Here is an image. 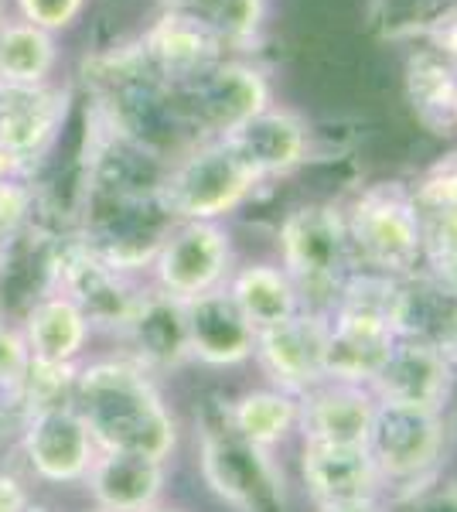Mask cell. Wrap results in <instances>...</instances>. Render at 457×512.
<instances>
[{"label":"cell","instance_id":"cell-1","mask_svg":"<svg viewBox=\"0 0 457 512\" xmlns=\"http://www.w3.org/2000/svg\"><path fill=\"white\" fill-rule=\"evenodd\" d=\"M72 407L89 427L99 451H130L164 461L178 431L147 369L134 359H106L79 369Z\"/></svg>","mask_w":457,"mask_h":512},{"label":"cell","instance_id":"cell-2","mask_svg":"<svg viewBox=\"0 0 457 512\" xmlns=\"http://www.w3.org/2000/svg\"><path fill=\"white\" fill-rule=\"evenodd\" d=\"M178 219L164 205L161 188H113L86 185L76 239L110 267L134 274L154 263L161 243Z\"/></svg>","mask_w":457,"mask_h":512},{"label":"cell","instance_id":"cell-3","mask_svg":"<svg viewBox=\"0 0 457 512\" xmlns=\"http://www.w3.org/2000/svg\"><path fill=\"white\" fill-rule=\"evenodd\" d=\"M280 267L297 287L301 311L328 318L359 270L345 212L328 202H311L290 212L280 222Z\"/></svg>","mask_w":457,"mask_h":512},{"label":"cell","instance_id":"cell-4","mask_svg":"<svg viewBox=\"0 0 457 512\" xmlns=\"http://www.w3.org/2000/svg\"><path fill=\"white\" fill-rule=\"evenodd\" d=\"M342 212L359 270L396 280L427 267L420 216L406 181H372Z\"/></svg>","mask_w":457,"mask_h":512},{"label":"cell","instance_id":"cell-5","mask_svg":"<svg viewBox=\"0 0 457 512\" xmlns=\"http://www.w3.org/2000/svg\"><path fill=\"white\" fill-rule=\"evenodd\" d=\"M389 294H393V277H379L369 270L352 274L335 311L328 315V352H324L328 379L355 386H369L376 379L396 345Z\"/></svg>","mask_w":457,"mask_h":512},{"label":"cell","instance_id":"cell-6","mask_svg":"<svg viewBox=\"0 0 457 512\" xmlns=\"http://www.w3.org/2000/svg\"><path fill=\"white\" fill-rule=\"evenodd\" d=\"M174 117L185 130L188 144L226 140L232 130L263 113L270 103V82L256 65L243 59H222L195 79L168 86Z\"/></svg>","mask_w":457,"mask_h":512},{"label":"cell","instance_id":"cell-7","mask_svg":"<svg viewBox=\"0 0 457 512\" xmlns=\"http://www.w3.org/2000/svg\"><path fill=\"white\" fill-rule=\"evenodd\" d=\"M202 475L236 512H284V475L270 451L232 427L226 407L202 410Z\"/></svg>","mask_w":457,"mask_h":512},{"label":"cell","instance_id":"cell-8","mask_svg":"<svg viewBox=\"0 0 457 512\" xmlns=\"http://www.w3.org/2000/svg\"><path fill=\"white\" fill-rule=\"evenodd\" d=\"M256 175L222 140H209L168 164L161 195L178 222H215L256 192Z\"/></svg>","mask_w":457,"mask_h":512},{"label":"cell","instance_id":"cell-9","mask_svg":"<svg viewBox=\"0 0 457 512\" xmlns=\"http://www.w3.org/2000/svg\"><path fill=\"white\" fill-rule=\"evenodd\" d=\"M447 451L444 410L410 407V403H379L369 434V454L376 461L382 485L396 492L427 485Z\"/></svg>","mask_w":457,"mask_h":512},{"label":"cell","instance_id":"cell-10","mask_svg":"<svg viewBox=\"0 0 457 512\" xmlns=\"http://www.w3.org/2000/svg\"><path fill=\"white\" fill-rule=\"evenodd\" d=\"M72 93L62 86H7L0 82V147L28 178L69 127Z\"/></svg>","mask_w":457,"mask_h":512},{"label":"cell","instance_id":"cell-11","mask_svg":"<svg viewBox=\"0 0 457 512\" xmlns=\"http://www.w3.org/2000/svg\"><path fill=\"white\" fill-rule=\"evenodd\" d=\"M232 246L215 222H178L154 256V277L164 294L191 301L219 291L229 274Z\"/></svg>","mask_w":457,"mask_h":512},{"label":"cell","instance_id":"cell-12","mask_svg":"<svg viewBox=\"0 0 457 512\" xmlns=\"http://www.w3.org/2000/svg\"><path fill=\"white\" fill-rule=\"evenodd\" d=\"M389 321L396 342L423 345L457 362V287L437 270L420 267L417 274L393 280Z\"/></svg>","mask_w":457,"mask_h":512},{"label":"cell","instance_id":"cell-13","mask_svg":"<svg viewBox=\"0 0 457 512\" xmlns=\"http://www.w3.org/2000/svg\"><path fill=\"white\" fill-rule=\"evenodd\" d=\"M69 239L72 236L52 233L38 222L7 239L0 256V321L4 325L24 321L35 304L58 294V270H62V250Z\"/></svg>","mask_w":457,"mask_h":512},{"label":"cell","instance_id":"cell-14","mask_svg":"<svg viewBox=\"0 0 457 512\" xmlns=\"http://www.w3.org/2000/svg\"><path fill=\"white\" fill-rule=\"evenodd\" d=\"M58 294H65L86 315L89 328L123 332L134 315L144 287H134L130 274L110 267L79 243L76 236L62 250V270H58Z\"/></svg>","mask_w":457,"mask_h":512},{"label":"cell","instance_id":"cell-15","mask_svg":"<svg viewBox=\"0 0 457 512\" xmlns=\"http://www.w3.org/2000/svg\"><path fill=\"white\" fill-rule=\"evenodd\" d=\"M137 48L144 62L161 76L168 86L195 79L198 72L212 69L226 59V41L209 21H202L188 7H164L137 38Z\"/></svg>","mask_w":457,"mask_h":512},{"label":"cell","instance_id":"cell-16","mask_svg":"<svg viewBox=\"0 0 457 512\" xmlns=\"http://www.w3.org/2000/svg\"><path fill=\"white\" fill-rule=\"evenodd\" d=\"M324 352H328V318L307 315V311L256 332L253 349L263 373L290 396H304L328 379Z\"/></svg>","mask_w":457,"mask_h":512},{"label":"cell","instance_id":"cell-17","mask_svg":"<svg viewBox=\"0 0 457 512\" xmlns=\"http://www.w3.org/2000/svg\"><path fill=\"white\" fill-rule=\"evenodd\" d=\"M24 458L45 482H79L96 461V441L72 403L38 410L21 427Z\"/></svg>","mask_w":457,"mask_h":512},{"label":"cell","instance_id":"cell-18","mask_svg":"<svg viewBox=\"0 0 457 512\" xmlns=\"http://www.w3.org/2000/svg\"><path fill=\"white\" fill-rule=\"evenodd\" d=\"M301 475L311 499L324 509L376 502L382 475L369 454V444H314L304 441Z\"/></svg>","mask_w":457,"mask_h":512},{"label":"cell","instance_id":"cell-19","mask_svg":"<svg viewBox=\"0 0 457 512\" xmlns=\"http://www.w3.org/2000/svg\"><path fill=\"white\" fill-rule=\"evenodd\" d=\"M376 393L369 386L324 379L297 403V424L304 441L314 444H369L376 420Z\"/></svg>","mask_w":457,"mask_h":512},{"label":"cell","instance_id":"cell-20","mask_svg":"<svg viewBox=\"0 0 457 512\" xmlns=\"http://www.w3.org/2000/svg\"><path fill=\"white\" fill-rule=\"evenodd\" d=\"M222 144L263 185L267 178H280L290 175L294 168H301L307 158V127L297 113L280 110V106H267L253 120H246L243 127L232 130Z\"/></svg>","mask_w":457,"mask_h":512},{"label":"cell","instance_id":"cell-21","mask_svg":"<svg viewBox=\"0 0 457 512\" xmlns=\"http://www.w3.org/2000/svg\"><path fill=\"white\" fill-rule=\"evenodd\" d=\"M369 390L376 393L379 403L444 410L454 390V359L413 342H396Z\"/></svg>","mask_w":457,"mask_h":512},{"label":"cell","instance_id":"cell-22","mask_svg":"<svg viewBox=\"0 0 457 512\" xmlns=\"http://www.w3.org/2000/svg\"><path fill=\"white\" fill-rule=\"evenodd\" d=\"M185 325L191 355L209 366H239L256 349V328L222 287L185 301Z\"/></svg>","mask_w":457,"mask_h":512},{"label":"cell","instance_id":"cell-23","mask_svg":"<svg viewBox=\"0 0 457 512\" xmlns=\"http://www.w3.org/2000/svg\"><path fill=\"white\" fill-rule=\"evenodd\" d=\"M127 338L134 362L140 369H174L188 359V325H185V301L164 294L161 287L144 291L130 315L127 328L120 332Z\"/></svg>","mask_w":457,"mask_h":512},{"label":"cell","instance_id":"cell-24","mask_svg":"<svg viewBox=\"0 0 457 512\" xmlns=\"http://www.w3.org/2000/svg\"><path fill=\"white\" fill-rule=\"evenodd\" d=\"M86 478L103 512H147L161 495L164 461L130 451H99Z\"/></svg>","mask_w":457,"mask_h":512},{"label":"cell","instance_id":"cell-25","mask_svg":"<svg viewBox=\"0 0 457 512\" xmlns=\"http://www.w3.org/2000/svg\"><path fill=\"white\" fill-rule=\"evenodd\" d=\"M403 89L413 117L423 130L437 137H454L457 113V65H451L434 48L420 45L406 55Z\"/></svg>","mask_w":457,"mask_h":512},{"label":"cell","instance_id":"cell-26","mask_svg":"<svg viewBox=\"0 0 457 512\" xmlns=\"http://www.w3.org/2000/svg\"><path fill=\"white\" fill-rule=\"evenodd\" d=\"M410 192L423 229L427 267H434L457 250V151L430 164Z\"/></svg>","mask_w":457,"mask_h":512},{"label":"cell","instance_id":"cell-27","mask_svg":"<svg viewBox=\"0 0 457 512\" xmlns=\"http://www.w3.org/2000/svg\"><path fill=\"white\" fill-rule=\"evenodd\" d=\"M21 335L31 359L72 366L76 355L86 349L89 321L65 294H52L28 311V318L21 321Z\"/></svg>","mask_w":457,"mask_h":512},{"label":"cell","instance_id":"cell-28","mask_svg":"<svg viewBox=\"0 0 457 512\" xmlns=\"http://www.w3.org/2000/svg\"><path fill=\"white\" fill-rule=\"evenodd\" d=\"M229 297L256 332L301 315L297 287L290 284L284 267H273V263H249V267L239 270L229 280Z\"/></svg>","mask_w":457,"mask_h":512},{"label":"cell","instance_id":"cell-29","mask_svg":"<svg viewBox=\"0 0 457 512\" xmlns=\"http://www.w3.org/2000/svg\"><path fill=\"white\" fill-rule=\"evenodd\" d=\"M58 38L21 18H0V82L45 86L58 65Z\"/></svg>","mask_w":457,"mask_h":512},{"label":"cell","instance_id":"cell-30","mask_svg":"<svg viewBox=\"0 0 457 512\" xmlns=\"http://www.w3.org/2000/svg\"><path fill=\"white\" fill-rule=\"evenodd\" d=\"M229 420L246 441L273 448L294 431L297 424V400L284 390H253L243 393L236 403H229Z\"/></svg>","mask_w":457,"mask_h":512},{"label":"cell","instance_id":"cell-31","mask_svg":"<svg viewBox=\"0 0 457 512\" xmlns=\"http://www.w3.org/2000/svg\"><path fill=\"white\" fill-rule=\"evenodd\" d=\"M174 4L209 21L226 45H246L263 18V0H174Z\"/></svg>","mask_w":457,"mask_h":512},{"label":"cell","instance_id":"cell-32","mask_svg":"<svg viewBox=\"0 0 457 512\" xmlns=\"http://www.w3.org/2000/svg\"><path fill=\"white\" fill-rule=\"evenodd\" d=\"M86 7L89 0H14L18 18L48 31V35H62V31L76 28Z\"/></svg>","mask_w":457,"mask_h":512},{"label":"cell","instance_id":"cell-33","mask_svg":"<svg viewBox=\"0 0 457 512\" xmlns=\"http://www.w3.org/2000/svg\"><path fill=\"white\" fill-rule=\"evenodd\" d=\"M389 512H457V482L440 485L437 478L427 485H413L393 495Z\"/></svg>","mask_w":457,"mask_h":512},{"label":"cell","instance_id":"cell-34","mask_svg":"<svg viewBox=\"0 0 457 512\" xmlns=\"http://www.w3.org/2000/svg\"><path fill=\"white\" fill-rule=\"evenodd\" d=\"M38 202H35V188L24 178H14L7 185H0V229L7 236L21 233L24 226L35 222Z\"/></svg>","mask_w":457,"mask_h":512},{"label":"cell","instance_id":"cell-35","mask_svg":"<svg viewBox=\"0 0 457 512\" xmlns=\"http://www.w3.org/2000/svg\"><path fill=\"white\" fill-rule=\"evenodd\" d=\"M420 35H423V45L434 48L437 55H444L451 65H457V4H447L430 14V18L423 21Z\"/></svg>","mask_w":457,"mask_h":512},{"label":"cell","instance_id":"cell-36","mask_svg":"<svg viewBox=\"0 0 457 512\" xmlns=\"http://www.w3.org/2000/svg\"><path fill=\"white\" fill-rule=\"evenodd\" d=\"M28 506V492L21 489L18 478L0 472V512H28Z\"/></svg>","mask_w":457,"mask_h":512},{"label":"cell","instance_id":"cell-37","mask_svg":"<svg viewBox=\"0 0 457 512\" xmlns=\"http://www.w3.org/2000/svg\"><path fill=\"white\" fill-rule=\"evenodd\" d=\"M14 178H21L18 161H14L4 147H0V185H7V181H14Z\"/></svg>","mask_w":457,"mask_h":512},{"label":"cell","instance_id":"cell-38","mask_svg":"<svg viewBox=\"0 0 457 512\" xmlns=\"http://www.w3.org/2000/svg\"><path fill=\"white\" fill-rule=\"evenodd\" d=\"M430 270H437L440 277H447V280H451V284L457 287V250H454L451 256H447V260L434 263V267H430Z\"/></svg>","mask_w":457,"mask_h":512},{"label":"cell","instance_id":"cell-39","mask_svg":"<svg viewBox=\"0 0 457 512\" xmlns=\"http://www.w3.org/2000/svg\"><path fill=\"white\" fill-rule=\"evenodd\" d=\"M324 512H379L376 502H359V506H338V509H324Z\"/></svg>","mask_w":457,"mask_h":512},{"label":"cell","instance_id":"cell-40","mask_svg":"<svg viewBox=\"0 0 457 512\" xmlns=\"http://www.w3.org/2000/svg\"><path fill=\"white\" fill-rule=\"evenodd\" d=\"M7 239H11V236H7L4 229H0V256H4V246H7Z\"/></svg>","mask_w":457,"mask_h":512},{"label":"cell","instance_id":"cell-41","mask_svg":"<svg viewBox=\"0 0 457 512\" xmlns=\"http://www.w3.org/2000/svg\"><path fill=\"white\" fill-rule=\"evenodd\" d=\"M28 512H48V509H41V506H28Z\"/></svg>","mask_w":457,"mask_h":512},{"label":"cell","instance_id":"cell-42","mask_svg":"<svg viewBox=\"0 0 457 512\" xmlns=\"http://www.w3.org/2000/svg\"><path fill=\"white\" fill-rule=\"evenodd\" d=\"M454 137H457V113H454Z\"/></svg>","mask_w":457,"mask_h":512},{"label":"cell","instance_id":"cell-43","mask_svg":"<svg viewBox=\"0 0 457 512\" xmlns=\"http://www.w3.org/2000/svg\"><path fill=\"white\" fill-rule=\"evenodd\" d=\"M147 512H168V509H147Z\"/></svg>","mask_w":457,"mask_h":512},{"label":"cell","instance_id":"cell-44","mask_svg":"<svg viewBox=\"0 0 457 512\" xmlns=\"http://www.w3.org/2000/svg\"><path fill=\"white\" fill-rule=\"evenodd\" d=\"M0 325H4V321H0Z\"/></svg>","mask_w":457,"mask_h":512},{"label":"cell","instance_id":"cell-45","mask_svg":"<svg viewBox=\"0 0 457 512\" xmlns=\"http://www.w3.org/2000/svg\"><path fill=\"white\" fill-rule=\"evenodd\" d=\"M171 4H174V0H171Z\"/></svg>","mask_w":457,"mask_h":512}]
</instances>
